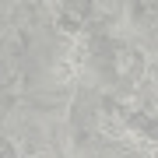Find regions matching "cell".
Returning a JSON list of instances; mask_svg holds the SVG:
<instances>
[{
  "mask_svg": "<svg viewBox=\"0 0 158 158\" xmlns=\"http://www.w3.org/2000/svg\"><path fill=\"white\" fill-rule=\"evenodd\" d=\"M56 25H60L63 32H77V25H81V21H77V18H67V14H63V18H60Z\"/></svg>",
  "mask_w": 158,
  "mask_h": 158,
  "instance_id": "obj_1",
  "label": "cell"
}]
</instances>
